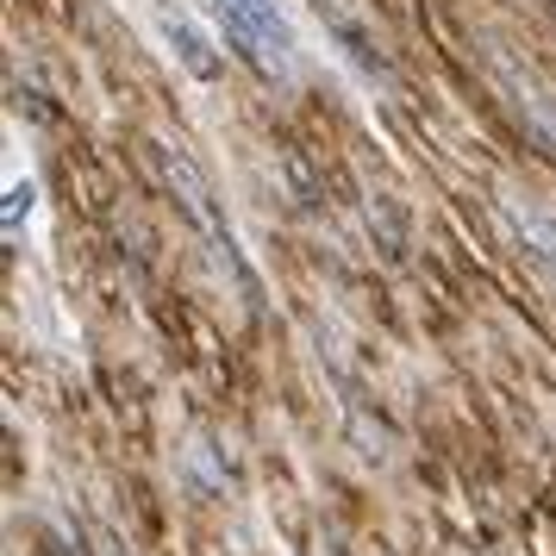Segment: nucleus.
I'll return each instance as SVG.
<instances>
[{
	"label": "nucleus",
	"instance_id": "obj_4",
	"mask_svg": "<svg viewBox=\"0 0 556 556\" xmlns=\"http://www.w3.org/2000/svg\"><path fill=\"white\" fill-rule=\"evenodd\" d=\"M506 219H513V231L526 238V251L556 276V213H544V206H519V201H506Z\"/></svg>",
	"mask_w": 556,
	"mask_h": 556
},
{
	"label": "nucleus",
	"instance_id": "obj_3",
	"mask_svg": "<svg viewBox=\"0 0 556 556\" xmlns=\"http://www.w3.org/2000/svg\"><path fill=\"white\" fill-rule=\"evenodd\" d=\"M313 13H319V26L344 45V56H351L356 70L381 76V38H376V26H369V13H363V0H313Z\"/></svg>",
	"mask_w": 556,
	"mask_h": 556
},
{
	"label": "nucleus",
	"instance_id": "obj_2",
	"mask_svg": "<svg viewBox=\"0 0 556 556\" xmlns=\"http://www.w3.org/2000/svg\"><path fill=\"white\" fill-rule=\"evenodd\" d=\"M156 31H163L169 56H176L194 81H219L226 76V56H219V45H213V31H206L188 7H156Z\"/></svg>",
	"mask_w": 556,
	"mask_h": 556
},
{
	"label": "nucleus",
	"instance_id": "obj_1",
	"mask_svg": "<svg viewBox=\"0 0 556 556\" xmlns=\"http://www.w3.org/2000/svg\"><path fill=\"white\" fill-rule=\"evenodd\" d=\"M213 13L226 20V38L244 51V63H256L269 81H294L301 45H294V20L281 0H213Z\"/></svg>",
	"mask_w": 556,
	"mask_h": 556
},
{
	"label": "nucleus",
	"instance_id": "obj_5",
	"mask_svg": "<svg viewBox=\"0 0 556 556\" xmlns=\"http://www.w3.org/2000/svg\"><path fill=\"white\" fill-rule=\"evenodd\" d=\"M31 213H38V181L31 176H7V238H13V244L26 238Z\"/></svg>",
	"mask_w": 556,
	"mask_h": 556
}]
</instances>
